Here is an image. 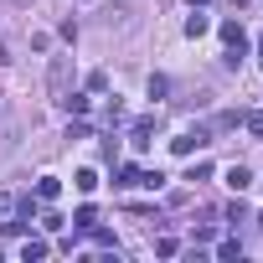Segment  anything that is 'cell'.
<instances>
[{"mask_svg": "<svg viewBox=\"0 0 263 263\" xmlns=\"http://www.w3.org/2000/svg\"><path fill=\"white\" fill-rule=\"evenodd\" d=\"M222 42H227V62L237 67V57L248 52V36H242V26H237V21H222Z\"/></svg>", "mask_w": 263, "mask_h": 263, "instance_id": "1", "label": "cell"}, {"mask_svg": "<svg viewBox=\"0 0 263 263\" xmlns=\"http://www.w3.org/2000/svg\"><path fill=\"white\" fill-rule=\"evenodd\" d=\"M201 145H206V129H186V135H176V140H171V150H176V155H191V150H201Z\"/></svg>", "mask_w": 263, "mask_h": 263, "instance_id": "2", "label": "cell"}, {"mask_svg": "<svg viewBox=\"0 0 263 263\" xmlns=\"http://www.w3.org/2000/svg\"><path fill=\"white\" fill-rule=\"evenodd\" d=\"M140 176H145L140 165H119V171H114V186H124V191H129V186H140Z\"/></svg>", "mask_w": 263, "mask_h": 263, "instance_id": "3", "label": "cell"}, {"mask_svg": "<svg viewBox=\"0 0 263 263\" xmlns=\"http://www.w3.org/2000/svg\"><path fill=\"white\" fill-rule=\"evenodd\" d=\"M72 222H78V232H93V227H98V212H93V206H78Z\"/></svg>", "mask_w": 263, "mask_h": 263, "instance_id": "4", "label": "cell"}, {"mask_svg": "<svg viewBox=\"0 0 263 263\" xmlns=\"http://www.w3.org/2000/svg\"><path fill=\"white\" fill-rule=\"evenodd\" d=\"M242 124H248V135H253V140H263V108H253V114H242Z\"/></svg>", "mask_w": 263, "mask_h": 263, "instance_id": "5", "label": "cell"}, {"mask_svg": "<svg viewBox=\"0 0 263 263\" xmlns=\"http://www.w3.org/2000/svg\"><path fill=\"white\" fill-rule=\"evenodd\" d=\"M248 181H253V176H248V165H232V171H227V186H232V191H242Z\"/></svg>", "mask_w": 263, "mask_h": 263, "instance_id": "6", "label": "cell"}, {"mask_svg": "<svg viewBox=\"0 0 263 263\" xmlns=\"http://www.w3.org/2000/svg\"><path fill=\"white\" fill-rule=\"evenodd\" d=\"M57 191H62V181H57V176H42V186H36V196H42V201H52Z\"/></svg>", "mask_w": 263, "mask_h": 263, "instance_id": "7", "label": "cell"}, {"mask_svg": "<svg viewBox=\"0 0 263 263\" xmlns=\"http://www.w3.org/2000/svg\"><path fill=\"white\" fill-rule=\"evenodd\" d=\"M206 26H212L206 16H186V36H206Z\"/></svg>", "mask_w": 263, "mask_h": 263, "instance_id": "8", "label": "cell"}, {"mask_svg": "<svg viewBox=\"0 0 263 263\" xmlns=\"http://www.w3.org/2000/svg\"><path fill=\"white\" fill-rule=\"evenodd\" d=\"M62 83H67V62L57 57V62H52V93H62Z\"/></svg>", "mask_w": 263, "mask_h": 263, "instance_id": "9", "label": "cell"}, {"mask_svg": "<svg viewBox=\"0 0 263 263\" xmlns=\"http://www.w3.org/2000/svg\"><path fill=\"white\" fill-rule=\"evenodd\" d=\"M217 258H242V242H237V237H227V242L217 248Z\"/></svg>", "mask_w": 263, "mask_h": 263, "instance_id": "10", "label": "cell"}, {"mask_svg": "<svg viewBox=\"0 0 263 263\" xmlns=\"http://www.w3.org/2000/svg\"><path fill=\"white\" fill-rule=\"evenodd\" d=\"M62 103H67V108H72V114H88V98H83V93H67V98H62Z\"/></svg>", "mask_w": 263, "mask_h": 263, "instance_id": "11", "label": "cell"}, {"mask_svg": "<svg viewBox=\"0 0 263 263\" xmlns=\"http://www.w3.org/2000/svg\"><path fill=\"white\" fill-rule=\"evenodd\" d=\"M98 186V171H78V191H93Z\"/></svg>", "mask_w": 263, "mask_h": 263, "instance_id": "12", "label": "cell"}, {"mask_svg": "<svg viewBox=\"0 0 263 263\" xmlns=\"http://www.w3.org/2000/svg\"><path fill=\"white\" fill-rule=\"evenodd\" d=\"M140 186H150V191H160V186H165V176H160V171H145V176H140Z\"/></svg>", "mask_w": 263, "mask_h": 263, "instance_id": "13", "label": "cell"}, {"mask_svg": "<svg viewBox=\"0 0 263 263\" xmlns=\"http://www.w3.org/2000/svg\"><path fill=\"white\" fill-rule=\"evenodd\" d=\"M6 212H16V201H11L6 191H0V217H6Z\"/></svg>", "mask_w": 263, "mask_h": 263, "instance_id": "14", "label": "cell"}, {"mask_svg": "<svg viewBox=\"0 0 263 263\" xmlns=\"http://www.w3.org/2000/svg\"><path fill=\"white\" fill-rule=\"evenodd\" d=\"M258 62H263V36H258Z\"/></svg>", "mask_w": 263, "mask_h": 263, "instance_id": "15", "label": "cell"}, {"mask_svg": "<svg viewBox=\"0 0 263 263\" xmlns=\"http://www.w3.org/2000/svg\"><path fill=\"white\" fill-rule=\"evenodd\" d=\"M258 222H263V217H258Z\"/></svg>", "mask_w": 263, "mask_h": 263, "instance_id": "16", "label": "cell"}]
</instances>
